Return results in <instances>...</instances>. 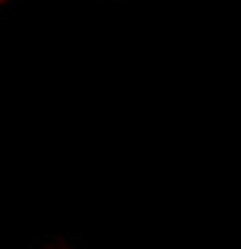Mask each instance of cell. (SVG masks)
I'll return each mask as SVG.
<instances>
[{
    "instance_id": "cell-1",
    "label": "cell",
    "mask_w": 241,
    "mask_h": 249,
    "mask_svg": "<svg viewBox=\"0 0 241 249\" xmlns=\"http://www.w3.org/2000/svg\"><path fill=\"white\" fill-rule=\"evenodd\" d=\"M32 249H87L80 237H63V235H32Z\"/></svg>"
},
{
    "instance_id": "cell-2",
    "label": "cell",
    "mask_w": 241,
    "mask_h": 249,
    "mask_svg": "<svg viewBox=\"0 0 241 249\" xmlns=\"http://www.w3.org/2000/svg\"><path fill=\"white\" fill-rule=\"evenodd\" d=\"M24 2H27V0H0V19L15 17V15L22 10Z\"/></svg>"
},
{
    "instance_id": "cell-3",
    "label": "cell",
    "mask_w": 241,
    "mask_h": 249,
    "mask_svg": "<svg viewBox=\"0 0 241 249\" xmlns=\"http://www.w3.org/2000/svg\"><path fill=\"white\" fill-rule=\"evenodd\" d=\"M92 2H123V0H92Z\"/></svg>"
}]
</instances>
